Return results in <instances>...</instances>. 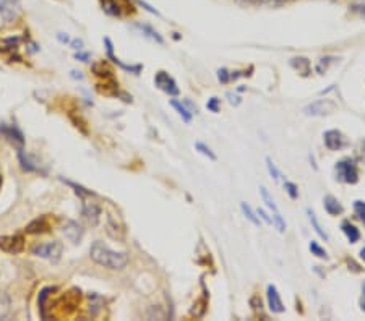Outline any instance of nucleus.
Returning <instances> with one entry per match:
<instances>
[{
    "instance_id": "1",
    "label": "nucleus",
    "mask_w": 365,
    "mask_h": 321,
    "mask_svg": "<svg viewBox=\"0 0 365 321\" xmlns=\"http://www.w3.org/2000/svg\"><path fill=\"white\" fill-rule=\"evenodd\" d=\"M90 255H91L93 261H96L98 265L106 266L109 269H123L128 263L127 253L112 252L111 248L106 247L102 242H94L91 245Z\"/></svg>"
},
{
    "instance_id": "2",
    "label": "nucleus",
    "mask_w": 365,
    "mask_h": 321,
    "mask_svg": "<svg viewBox=\"0 0 365 321\" xmlns=\"http://www.w3.org/2000/svg\"><path fill=\"white\" fill-rule=\"evenodd\" d=\"M33 255L41 258H46L52 263H57L62 255V244L60 242H49V244H39L33 248Z\"/></svg>"
},
{
    "instance_id": "3",
    "label": "nucleus",
    "mask_w": 365,
    "mask_h": 321,
    "mask_svg": "<svg viewBox=\"0 0 365 321\" xmlns=\"http://www.w3.org/2000/svg\"><path fill=\"white\" fill-rule=\"evenodd\" d=\"M336 172H338V179L346 182V184H357L359 180V172L354 164V160L350 159H342L336 164Z\"/></svg>"
},
{
    "instance_id": "4",
    "label": "nucleus",
    "mask_w": 365,
    "mask_h": 321,
    "mask_svg": "<svg viewBox=\"0 0 365 321\" xmlns=\"http://www.w3.org/2000/svg\"><path fill=\"white\" fill-rule=\"evenodd\" d=\"M155 83L161 91H164L169 96H177L179 94V86L175 83V79L166 71H158L155 76Z\"/></svg>"
},
{
    "instance_id": "5",
    "label": "nucleus",
    "mask_w": 365,
    "mask_h": 321,
    "mask_svg": "<svg viewBox=\"0 0 365 321\" xmlns=\"http://www.w3.org/2000/svg\"><path fill=\"white\" fill-rule=\"evenodd\" d=\"M0 250L7 253H21L25 250V238L21 235H5L0 237Z\"/></svg>"
},
{
    "instance_id": "6",
    "label": "nucleus",
    "mask_w": 365,
    "mask_h": 321,
    "mask_svg": "<svg viewBox=\"0 0 365 321\" xmlns=\"http://www.w3.org/2000/svg\"><path fill=\"white\" fill-rule=\"evenodd\" d=\"M336 109V102L330 101V99H320L317 102H313L309 107L305 109L307 115H313V117H320V115H328L334 112Z\"/></svg>"
},
{
    "instance_id": "7",
    "label": "nucleus",
    "mask_w": 365,
    "mask_h": 321,
    "mask_svg": "<svg viewBox=\"0 0 365 321\" xmlns=\"http://www.w3.org/2000/svg\"><path fill=\"white\" fill-rule=\"evenodd\" d=\"M62 232H63V235L70 240V242L80 244V240H82L85 230H83L82 225H80L78 222H75V221H65L63 227H62Z\"/></svg>"
},
{
    "instance_id": "8",
    "label": "nucleus",
    "mask_w": 365,
    "mask_h": 321,
    "mask_svg": "<svg viewBox=\"0 0 365 321\" xmlns=\"http://www.w3.org/2000/svg\"><path fill=\"white\" fill-rule=\"evenodd\" d=\"M20 12V0H0V15L5 21L17 18Z\"/></svg>"
},
{
    "instance_id": "9",
    "label": "nucleus",
    "mask_w": 365,
    "mask_h": 321,
    "mask_svg": "<svg viewBox=\"0 0 365 321\" xmlns=\"http://www.w3.org/2000/svg\"><path fill=\"white\" fill-rule=\"evenodd\" d=\"M323 141H325L326 148L331 149V151H338V149L342 148V146H344V138H342L341 131H338V130H328V131H325Z\"/></svg>"
},
{
    "instance_id": "10",
    "label": "nucleus",
    "mask_w": 365,
    "mask_h": 321,
    "mask_svg": "<svg viewBox=\"0 0 365 321\" xmlns=\"http://www.w3.org/2000/svg\"><path fill=\"white\" fill-rule=\"evenodd\" d=\"M268 306L269 310L273 313H282L284 311V305H282V300L279 297V292L274 286H268Z\"/></svg>"
},
{
    "instance_id": "11",
    "label": "nucleus",
    "mask_w": 365,
    "mask_h": 321,
    "mask_svg": "<svg viewBox=\"0 0 365 321\" xmlns=\"http://www.w3.org/2000/svg\"><path fill=\"white\" fill-rule=\"evenodd\" d=\"M104 42H106V46H107V55H109V58H111V60H112L115 65H119L120 68L127 70V71H131V73H140V71H141V68H143L141 65H125V63L120 62L119 58H117V57L114 55V46H112L111 39L106 38V39H104Z\"/></svg>"
},
{
    "instance_id": "12",
    "label": "nucleus",
    "mask_w": 365,
    "mask_h": 321,
    "mask_svg": "<svg viewBox=\"0 0 365 321\" xmlns=\"http://www.w3.org/2000/svg\"><path fill=\"white\" fill-rule=\"evenodd\" d=\"M323 204H325V211L328 214H331V216H338L342 213V206H341V203L334 198V196L331 195H326L325 196V200H323Z\"/></svg>"
},
{
    "instance_id": "13",
    "label": "nucleus",
    "mask_w": 365,
    "mask_h": 321,
    "mask_svg": "<svg viewBox=\"0 0 365 321\" xmlns=\"http://www.w3.org/2000/svg\"><path fill=\"white\" fill-rule=\"evenodd\" d=\"M290 65L299 73H301V75H304V76H307L310 73V62H309V58H305V57H296V58H292Z\"/></svg>"
},
{
    "instance_id": "14",
    "label": "nucleus",
    "mask_w": 365,
    "mask_h": 321,
    "mask_svg": "<svg viewBox=\"0 0 365 321\" xmlns=\"http://www.w3.org/2000/svg\"><path fill=\"white\" fill-rule=\"evenodd\" d=\"M0 131L9 138L10 141H17L20 146H23L25 140H23V135H21V131L15 127H0Z\"/></svg>"
},
{
    "instance_id": "15",
    "label": "nucleus",
    "mask_w": 365,
    "mask_h": 321,
    "mask_svg": "<svg viewBox=\"0 0 365 321\" xmlns=\"http://www.w3.org/2000/svg\"><path fill=\"white\" fill-rule=\"evenodd\" d=\"M341 229H342V232L346 233V237H347V240L350 244H355L357 240L360 238V232H359V229L355 227V225H352L350 222H342L341 224Z\"/></svg>"
},
{
    "instance_id": "16",
    "label": "nucleus",
    "mask_w": 365,
    "mask_h": 321,
    "mask_svg": "<svg viewBox=\"0 0 365 321\" xmlns=\"http://www.w3.org/2000/svg\"><path fill=\"white\" fill-rule=\"evenodd\" d=\"M101 5H102V10L107 15H111V17H120L122 15V9L117 4V0H101Z\"/></svg>"
},
{
    "instance_id": "17",
    "label": "nucleus",
    "mask_w": 365,
    "mask_h": 321,
    "mask_svg": "<svg viewBox=\"0 0 365 321\" xmlns=\"http://www.w3.org/2000/svg\"><path fill=\"white\" fill-rule=\"evenodd\" d=\"M49 227V224L46 221V217H41V219H36V221H33L31 224L26 227V232L28 233H42V232H46Z\"/></svg>"
},
{
    "instance_id": "18",
    "label": "nucleus",
    "mask_w": 365,
    "mask_h": 321,
    "mask_svg": "<svg viewBox=\"0 0 365 321\" xmlns=\"http://www.w3.org/2000/svg\"><path fill=\"white\" fill-rule=\"evenodd\" d=\"M135 28H138V29H140V31L144 34V36H148L150 39L156 41L158 44H163V42H164V39L161 38L159 33H158V31H155V29H153L150 25H140V23H138V25H135Z\"/></svg>"
},
{
    "instance_id": "19",
    "label": "nucleus",
    "mask_w": 365,
    "mask_h": 321,
    "mask_svg": "<svg viewBox=\"0 0 365 321\" xmlns=\"http://www.w3.org/2000/svg\"><path fill=\"white\" fill-rule=\"evenodd\" d=\"M307 214H309V219H310V222H312V225H313V229H315V232L318 233V235L323 238V240H328V233L321 229V225H320V222H318V219H317V214L313 213L312 209H307Z\"/></svg>"
},
{
    "instance_id": "20",
    "label": "nucleus",
    "mask_w": 365,
    "mask_h": 321,
    "mask_svg": "<svg viewBox=\"0 0 365 321\" xmlns=\"http://www.w3.org/2000/svg\"><path fill=\"white\" fill-rule=\"evenodd\" d=\"M171 106L175 109V111L179 112V115H180L182 119H184L187 123H188L190 120H192V112H188V111H187V107H185L184 104H182V102H179V101H171Z\"/></svg>"
},
{
    "instance_id": "21",
    "label": "nucleus",
    "mask_w": 365,
    "mask_h": 321,
    "mask_svg": "<svg viewBox=\"0 0 365 321\" xmlns=\"http://www.w3.org/2000/svg\"><path fill=\"white\" fill-rule=\"evenodd\" d=\"M260 193H261V198H263V201L266 203V206L273 211V213H277V206H276V203H274V200H273V196L269 195V192L265 188V187H260Z\"/></svg>"
},
{
    "instance_id": "22",
    "label": "nucleus",
    "mask_w": 365,
    "mask_h": 321,
    "mask_svg": "<svg viewBox=\"0 0 365 321\" xmlns=\"http://www.w3.org/2000/svg\"><path fill=\"white\" fill-rule=\"evenodd\" d=\"M240 208H242V211H244V214H245V217L248 219V221H250L252 224H255V225H260V217L253 213V209L248 206L247 203H242L240 204Z\"/></svg>"
},
{
    "instance_id": "23",
    "label": "nucleus",
    "mask_w": 365,
    "mask_h": 321,
    "mask_svg": "<svg viewBox=\"0 0 365 321\" xmlns=\"http://www.w3.org/2000/svg\"><path fill=\"white\" fill-rule=\"evenodd\" d=\"M10 310V298L4 292H0V318H4Z\"/></svg>"
},
{
    "instance_id": "24",
    "label": "nucleus",
    "mask_w": 365,
    "mask_h": 321,
    "mask_svg": "<svg viewBox=\"0 0 365 321\" xmlns=\"http://www.w3.org/2000/svg\"><path fill=\"white\" fill-rule=\"evenodd\" d=\"M266 167H268L269 175H271V177H273L276 182L281 179V172H279V169H277V167H276V164L271 160V157H266Z\"/></svg>"
},
{
    "instance_id": "25",
    "label": "nucleus",
    "mask_w": 365,
    "mask_h": 321,
    "mask_svg": "<svg viewBox=\"0 0 365 321\" xmlns=\"http://www.w3.org/2000/svg\"><path fill=\"white\" fill-rule=\"evenodd\" d=\"M309 248H310V252H312V255H315V257H318V258H328V253H326V250L325 248H321L317 242H310V245H309Z\"/></svg>"
},
{
    "instance_id": "26",
    "label": "nucleus",
    "mask_w": 365,
    "mask_h": 321,
    "mask_svg": "<svg viewBox=\"0 0 365 321\" xmlns=\"http://www.w3.org/2000/svg\"><path fill=\"white\" fill-rule=\"evenodd\" d=\"M52 289H55V287H46V289H42L39 294V311H41L42 318H44V308H46V298L49 297V292Z\"/></svg>"
},
{
    "instance_id": "27",
    "label": "nucleus",
    "mask_w": 365,
    "mask_h": 321,
    "mask_svg": "<svg viewBox=\"0 0 365 321\" xmlns=\"http://www.w3.org/2000/svg\"><path fill=\"white\" fill-rule=\"evenodd\" d=\"M354 211H355L357 217L365 224V201H360V200L354 201Z\"/></svg>"
},
{
    "instance_id": "28",
    "label": "nucleus",
    "mask_w": 365,
    "mask_h": 321,
    "mask_svg": "<svg viewBox=\"0 0 365 321\" xmlns=\"http://www.w3.org/2000/svg\"><path fill=\"white\" fill-rule=\"evenodd\" d=\"M195 148H196V149H198V151L201 152V154H203V156H206V157H209L211 160H216V154H214V152H213V151H211V149L208 148V146H206V144H204V143H196V144H195Z\"/></svg>"
},
{
    "instance_id": "29",
    "label": "nucleus",
    "mask_w": 365,
    "mask_h": 321,
    "mask_svg": "<svg viewBox=\"0 0 365 321\" xmlns=\"http://www.w3.org/2000/svg\"><path fill=\"white\" fill-rule=\"evenodd\" d=\"M284 188H286V192L289 193V196L292 200L299 198V188H297L296 184H292V182H286V184H284Z\"/></svg>"
},
{
    "instance_id": "30",
    "label": "nucleus",
    "mask_w": 365,
    "mask_h": 321,
    "mask_svg": "<svg viewBox=\"0 0 365 321\" xmlns=\"http://www.w3.org/2000/svg\"><path fill=\"white\" fill-rule=\"evenodd\" d=\"M273 224L276 225L277 230H279V232H284V230H286V222L282 221V217H281L279 213H274V216H273Z\"/></svg>"
},
{
    "instance_id": "31",
    "label": "nucleus",
    "mask_w": 365,
    "mask_h": 321,
    "mask_svg": "<svg viewBox=\"0 0 365 321\" xmlns=\"http://www.w3.org/2000/svg\"><path fill=\"white\" fill-rule=\"evenodd\" d=\"M219 104H221V102H219V99L217 98H211L209 101H208V104H206V107H208V111H211V112H217L219 111Z\"/></svg>"
},
{
    "instance_id": "32",
    "label": "nucleus",
    "mask_w": 365,
    "mask_h": 321,
    "mask_svg": "<svg viewBox=\"0 0 365 321\" xmlns=\"http://www.w3.org/2000/svg\"><path fill=\"white\" fill-rule=\"evenodd\" d=\"M217 78H219V82L226 85V83H229L231 75H229V71L226 68H221V70H217Z\"/></svg>"
},
{
    "instance_id": "33",
    "label": "nucleus",
    "mask_w": 365,
    "mask_h": 321,
    "mask_svg": "<svg viewBox=\"0 0 365 321\" xmlns=\"http://www.w3.org/2000/svg\"><path fill=\"white\" fill-rule=\"evenodd\" d=\"M250 305H252L253 310H261V300L258 297H252L250 298Z\"/></svg>"
},
{
    "instance_id": "34",
    "label": "nucleus",
    "mask_w": 365,
    "mask_h": 321,
    "mask_svg": "<svg viewBox=\"0 0 365 321\" xmlns=\"http://www.w3.org/2000/svg\"><path fill=\"white\" fill-rule=\"evenodd\" d=\"M258 216L263 219V221H265L266 224H273V219L271 217H269L266 213H265V211H263V209H258Z\"/></svg>"
},
{
    "instance_id": "35",
    "label": "nucleus",
    "mask_w": 365,
    "mask_h": 321,
    "mask_svg": "<svg viewBox=\"0 0 365 321\" xmlns=\"http://www.w3.org/2000/svg\"><path fill=\"white\" fill-rule=\"evenodd\" d=\"M228 98H229V102L234 106H239L240 104V98L239 96H234L232 93H228Z\"/></svg>"
},
{
    "instance_id": "36",
    "label": "nucleus",
    "mask_w": 365,
    "mask_h": 321,
    "mask_svg": "<svg viewBox=\"0 0 365 321\" xmlns=\"http://www.w3.org/2000/svg\"><path fill=\"white\" fill-rule=\"evenodd\" d=\"M71 47L75 49V50H80L83 47V41L82 39H75V41H71Z\"/></svg>"
},
{
    "instance_id": "37",
    "label": "nucleus",
    "mask_w": 365,
    "mask_h": 321,
    "mask_svg": "<svg viewBox=\"0 0 365 321\" xmlns=\"http://www.w3.org/2000/svg\"><path fill=\"white\" fill-rule=\"evenodd\" d=\"M360 306H362V310L365 311V281L362 284V298H360Z\"/></svg>"
},
{
    "instance_id": "38",
    "label": "nucleus",
    "mask_w": 365,
    "mask_h": 321,
    "mask_svg": "<svg viewBox=\"0 0 365 321\" xmlns=\"http://www.w3.org/2000/svg\"><path fill=\"white\" fill-rule=\"evenodd\" d=\"M57 39L60 41V42H70V38L67 34H63V33H58L57 34Z\"/></svg>"
},
{
    "instance_id": "39",
    "label": "nucleus",
    "mask_w": 365,
    "mask_h": 321,
    "mask_svg": "<svg viewBox=\"0 0 365 321\" xmlns=\"http://www.w3.org/2000/svg\"><path fill=\"white\" fill-rule=\"evenodd\" d=\"M75 57L78 58V60H82V62H88V58H90V54H88V52H85V54H77Z\"/></svg>"
},
{
    "instance_id": "40",
    "label": "nucleus",
    "mask_w": 365,
    "mask_h": 321,
    "mask_svg": "<svg viewBox=\"0 0 365 321\" xmlns=\"http://www.w3.org/2000/svg\"><path fill=\"white\" fill-rule=\"evenodd\" d=\"M71 76H73V78H78V79H82V78H83V75H82V73H80V71H71Z\"/></svg>"
},
{
    "instance_id": "41",
    "label": "nucleus",
    "mask_w": 365,
    "mask_h": 321,
    "mask_svg": "<svg viewBox=\"0 0 365 321\" xmlns=\"http://www.w3.org/2000/svg\"><path fill=\"white\" fill-rule=\"evenodd\" d=\"M360 258H362V260L365 261V247H363L362 250H360Z\"/></svg>"
},
{
    "instance_id": "42",
    "label": "nucleus",
    "mask_w": 365,
    "mask_h": 321,
    "mask_svg": "<svg viewBox=\"0 0 365 321\" xmlns=\"http://www.w3.org/2000/svg\"><path fill=\"white\" fill-rule=\"evenodd\" d=\"M237 2H244V4H250V2H257V0H237Z\"/></svg>"
},
{
    "instance_id": "43",
    "label": "nucleus",
    "mask_w": 365,
    "mask_h": 321,
    "mask_svg": "<svg viewBox=\"0 0 365 321\" xmlns=\"http://www.w3.org/2000/svg\"><path fill=\"white\" fill-rule=\"evenodd\" d=\"M362 152H363V156H365V141H363V144H362Z\"/></svg>"
},
{
    "instance_id": "44",
    "label": "nucleus",
    "mask_w": 365,
    "mask_h": 321,
    "mask_svg": "<svg viewBox=\"0 0 365 321\" xmlns=\"http://www.w3.org/2000/svg\"><path fill=\"white\" fill-rule=\"evenodd\" d=\"M0 185H2V177H0Z\"/></svg>"
}]
</instances>
